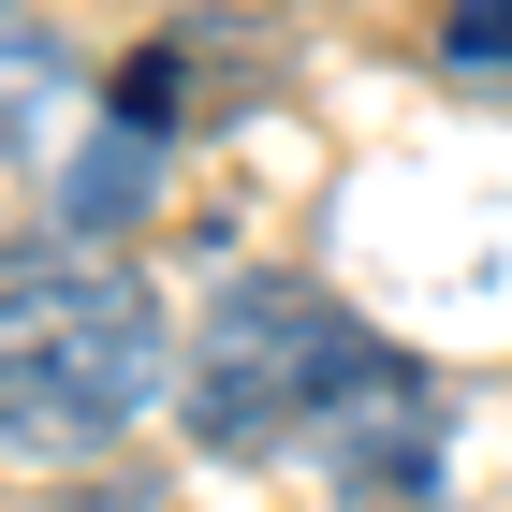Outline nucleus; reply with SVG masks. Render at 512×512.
<instances>
[{
    "label": "nucleus",
    "instance_id": "nucleus-2",
    "mask_svg": "<svg viewBox=\"0 0 512 512\" xmlns=\"http://www.w3.org/2000/svg\"><path fill=\"white\" fill-rule=\"evenodd\" d=\"M0 395H15V454L74 469L103 439H132L161 410V293L103 249H44L15 235L0 278Z\"/></svg>",
    "mask_w": 512,
    "mask_h": 512
},
{
    "label": "nucleus",
    "instance_id": "nucleus-4",
    "mask_svg": "<svg viewBox=\"0 0 512 512\" xmlns=\"http://www.w3.org/2000/svg\"><path fill=\"white\" fill-rule=\"evenodd\" d=\"M439 74L483 88V103H512V0H454L439 15Z\"/></svg>",
    "mask_w": 512,
    "mask_h": 512
},
{
    "label": "nucleus",
    "instance_id": "nucleus-1",
    "mask_svg": "<svg viewBox=\"0 0 512 512\" xmlns=\"http://www.w3.org/2000/svg\"><path fill=\"white\" fill-rule=\"evenodd\" d=\"M176 410H191L205 454L308 469L337 512H425L439 498V439H454L439 381L395 352L381 322H352L337 293H308V278H235L191 322Z\"/></svg>",
    "mask_w": 512,
    "mask_h": 512
},
{
    "label": "nucleus",
    "instance_id": "nucleus-3",
    "mask_svg": "<svg viewBox=\"0 0 512 512\" xmlns=\"http://www.w3.org/2000/svg\"><path fill=\"white\" fill-rule=\"evenodd\" d=\"M264 88H278L264 30H235V15H191V30H147V44H132V59H118V88H103V118L161 132V147H191V132L249 118Z\"/></svg>",
    "mask_w": 512,
    "mask_h": 512
}]
</instances>
